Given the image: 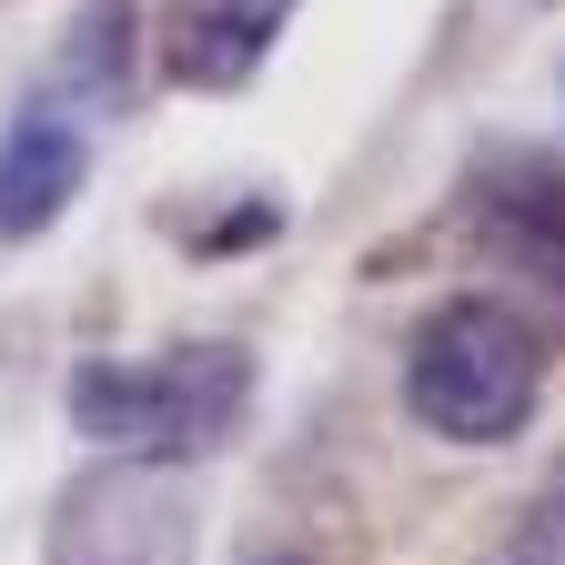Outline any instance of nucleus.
Returning a JSON list of instances; mask_svg holds the SVG:
<instances>
[{
	"instance_id": "39448f33",
	"label": "nucleus",
	"mask_w": 565,
	"mask_h": 565,
	"mask_svg": "<svg viewBox=\"0 0 565 565\" xmlns=\"http://www.w3.org/2000/svg\"><path fill=\"white\" fill-rule=\"evenodd\" d=\"M282 21H294V0H192V21H182V82H202V92L253 82L263 51L282 41Z\"/></svg>"
},
{
	"instance_id": "1a4fd4ad",
	"label": "nucleus",
	"mask_w": 565,
	"mask_h": 565,
	"mask_svg": "<svg viewBox=\"0 0 565 565\" xmlns=\"http://www.w3.org/2000/svg\"><path fill=\"white\" fill-rule=\"evenodd\" d=\"M525 565H565V555H525Z\"/></svg>"
},
{
	"instance_id": "7ed1b4c3",
	"label": "nucleus",
	"mask_w": 565,
	"mask_h": 565,
	"mask_svg": "<svg viewBox=\"0 0 565 565\" xmlns=\"http://www.w3.org/2000/svg\"><path fill=\"white\" fill-rule=\"evenodd\" d=\"M182 555H192V494H182V465L111 455L102 475H82V484L61 494L51 565H182Z\"/></svg>"
},
{
	"instance_id": "f03ea898",
	"label": "nucleus",
	"mask_w": 565,
	"mask_h": 565,
	"mask_svg": "<svg viewBox=\"0 0 565 565\" xmlns=\"http://www.w3.org/2000/svg\"><path fill=\"white\" fill-rule=\"evenodd\" d=\"M535 384H545V353L535 333L505 313V303H445L435 323L414 333V364H404V404L424 435L445 445H505L515 424L535 414Z\"/></svg>"
},
{
	"instance_id": "423d86ee",
	"label": "nucleus",
	"mask_w": 565,
	"mask_h": 565,
	"mask_svg": "<svg viewBox=\"0 0 565 565\" xmlns=\"http://www.w3.org/2000/svg\"><path fill=\"white\" fill-rule=\"evenodd\" d=\"M494 233H505V253H515L535 282H555V294H565V182L525 172L505 202H494Z\"/></svg>"
},
{
	"instance_id": "0eeeda50",
	"label": "nucleus",
	"mask_w": 565,
	"mask_h": 565,
	"mask_svg": "<svg viewBox=\"0 0 565 565\" xmlns=\"http://www.w3.org/2000/svg\"><path fill=\"white\" fill-rule=\"evenodd\" d=\"M131 71V0H92L82 31H71V82L82 92H121Z\"/></svg>"
},
{
	"instance_id": "20e7f679",
	"label": "nucleus",
	"mask_w": 565,
	"mask_h": 565,
	"mask_svg": "<svg viewBox=\"0 0 565 565\" xmlns=\"http://www.w3.org/2000/svg\"><path fill=\"white\" fill-rule=\"evenodd\" d=\"M82 172H92V141H82V121L71 111H21L11 121V141H0V233H41V223H61V202L82 192Z\"/></svg>"
},
{
	"instance_id": "6e6552de",
	"label": "nucleus",
	"mask_w": 565,
	"mask_h": 565,
	"mask_svg": "<svg viewBox=\"0 0 565 565\" xmlns=\"http://www.w3.org/2000/svg\"><path fill=\"white\" fill-rule=\"evenodd\" d=\"M253 565H313V555H253Z\"/></svg>"
},
{
	"instance_id": "f257e3e1",
	"label": "nucleus",
	"mask_w": 565,
	"mask_h": 565,
	"mask_svg": "<svg viewBox=\"0 0 565 565\" xmlns=\"http://www.w3.org/2000/svg\"><path fill=\"white\" fill-rule=\"evenodd\" d=\"M243 394H253V364L233 343H182V353H141V364H82L71 374V424L111 455L182 465L243 414Z\"/></svg>"
}]
</instances>
